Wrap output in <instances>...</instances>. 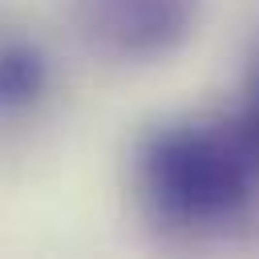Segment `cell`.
<instances>
[{"instance_id": "4", "label": "cell", "mask_w": 259, "mask_h": 259, "mask_svg": "<svg viewBox=\"0 0 259 259\" xmlns=\"http://www.w3.org/2000/svg\"><path fill=\"white\" fill-rule=\"evenodd\" d=\"M239 125L251 142V150L259 154V69L251 77V89H247V101H243V113H239Z\"/></svg>"}, {"instance_id": "3", "label": "cell", "mask_w": 259, "mask_h": 259, "mask_svg": "<svg viewBox=\"0 0 259 259\" xmlns=\"http://www.w3.org/2000/svg\"><path fill=\"white\" fill-rule=\"evenodd\" d=\"M49 89V61L28 40L0 45V113H20Z\"/></svg>"}, {"instance_id": "2", "label": "cell", "mask_w": 259, "mask_h": 259, "mask_svg": "<svg viewBox=\"0 0 259 259\" xmlns=\"http://www.w3.org/2000/svg\"><path fill=\"white\" fill-rule=\"evenodd\" d=\"M198 4L202 0H69V12L97 53L117 61H154L194 32Z\"/></svg>"}, {"instance_id": "1", "label": "cell", "mask_w": 259, "mask_h": 259, "mask_svg": "<svg viewBox=\"0 0 259 259\" xmlns=\"http://www.w3.org/2000/svg\"><path fill=\"white\" fill-rule=\"evenodd\" d=\"M134 182L146 210L174 231L227 227L255 202L259 154L239 117H186L150 130L134 154Z\"/></svg>"}]
</instances>
